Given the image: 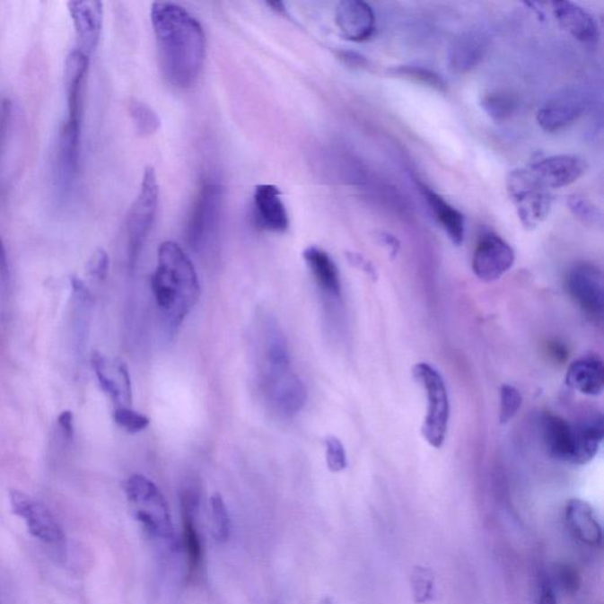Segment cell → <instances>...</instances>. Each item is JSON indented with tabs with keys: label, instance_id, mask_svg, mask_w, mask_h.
Segmentation results:
<instances>
[{
	"label": "cell",
	"instance_id": "obj_9",
	"mask_svg": "<svg viewBox=\"0 0 604 604\" xmlns=\"http://www.w3.org/2000/svg\"><path fill=\"white\" fill-rule=\"evenodd\" d=\"M201 489L197 483L187 484L179 495L181 504L183 549L186 553L188 575L197 580L205 568L204 538L198 527L200 512Z\"/></svg>",
	"mask_w": 604,
	"mask_h": 604
},
{
	"label": "cell",
	"instance_id": "obj_19",
	"mask_svg": "<svg viewBox=\"0 0 604 604\" xmlns=\"http://www.w3.org/2000/svg\"><path fill=\"white\" fill-rule=\"evenodd\" d=\"M92 363L93 372L103 391L118 407H122V400H125L129 407L133 397H131L130 374L126 363L116 362L115 366L110 369L107 358L99 351L93 352Z\"/></svg>",
	"mask_w": 604,
	"mask_h": 604
},
{
	"label": "cell",
	"instance_id": "obj_26",
	"mask_svg": "<svg viewBox=\"0 0 604 604\" xmlns=\"http://www.w3.org/2000/svg\"><path fill=\"white\" fill-rule=\"evenodd\" d=\"M419 188L431 212L436 217L442 230L448 234L450 240L457 246L461 245V242L464 241L465 234L464 216L461 215L459 210L448 204L441 195L431 190L430 188L424 185H419Z\"/></svg>",
	"mask_w": 604,
	"mask_h": 604
},
{
	"label": "cell",
	"instance_id": "obj_6",
	"mask_svg": "<svg viewBox=\"0 0 604 604\" xmlns=\"http://www.w3.org/2000/svg\"><path fill=\"white\" fill-rule=\"evenodd\" d=\"M159 197L160 187L156 172L153 168L146 167L144 179H142L140 193L135 198L127 213V254H129L131 266L136 262L148 239L149 232L152 231L157 206H159Z\"/></svg>",
	"mask_w": 604,
	"mask_h": 604
},
{
	"label": "cell",
	"instance_id": "obj_1",
	"mask_svg": "<svg viewBox=\"0 0 604 604\" xmlns=\"http://www.w3.org/2000/svg\"><path fill=\"white\" fill-rule=\"evenodd\" d=\"M152 24L161 69L175 88L195 84L204 67L206 36L200 22L174 3H153Z\"/></svg>",
	"mask_w": 604,
	"mask_h": 604
},
{
	"label": "cell",
	"instance_id": "obj_11",
	"mask_svg": "<svg viewBox=\"0 0 604 604\" xmlns=\"http://www.w3.org/2000/svg\"><path fill=\"white\" fill-rule=\"evenodd\" d=\"M565 287L570 298L594 320H601L604 310L603 276L591 262H577L566 274Z\"/></svg>",
	"mask_w": 604,
	"mask_h": 604
},
{
	"label": "cell",
	"instance_id": "obj_13",
	"mask_svg": "<svg viewBox=\"0 0 604 604\" xmlns=\"http://www.w3.org/2000/svg\"><path fill=\"white\" fill-rule=\"evenodd\" d=\"M588 97L579 90L569 89L547 101L538 112V123L547 133H556L572 126L587 111Z\"/></svg>",
	"mask_w": 604,
	"mask_h": 604
},
{
	"label": "cell",
	"instance_id": "obj_36",
	"mask_svg": "<svg viewBox=\"0 0 604 604\" xmlns=\"http://www.w3.org/2000/svg\"><path fill=\"white\" fill-rule=\"evenodd\" d=\"M412 589H414L416 602L429 601L433 591V577L430 570L420 568V566L415 569L414 575H412Z\"/></svg>",
	"mask_w": 604,
	"mask_h": 604
},
{
	"label": "cell",
	"instance_id": "obj_3",
	"mask_svg": "<svg viewBox=\"0 0 604 604\" xmlns=\"http://www.w3.org/2000/svg\"><path fill=\"white\" fill-rule=\"evenodd\" d=\"M543 442L554 460L584 465L594 460L603 439L601 416L569 423L560 416L547 414L542 418Z\"/></svg>",
	"mask_w": 604,
	"mask_h": 604
},
{
	"label": "cell",
	"instance_id": "obj_22",
	"mask_svg": "<svg viewBox=\"0 0 604 604\" xmlns=\"http://www.w3.org/2000/svg\"><path fill=\"white\" fill-rule=\"evenodd\" d=\"M487 40L482 33L468 31L453 39L449 50V66L456 74H467L483 61Z\"/></svg>",
	"mask_w": 604,
	"mask_h": 604
},
{
	"label": "cell",
	"instance_id": "obj_25",
	"mask_svg": "<svg viewBox=\"0 0 604 604\" xmlns=\"http://www.w3.org/2000/svg\"><path fill=\"white\" fill-rule=\"evenodd\" d=\"M303 260L312 272L314 279L317 280L319 287L326 294L339 299L341 296L340 274L337 271L336 262L318 246H311L303 250Z\"/></svg>",
	"mask_w": 604,
	"mask_h": 604
},
{
	"label": "cell",
	"instance_id": "obj_30",
	"mask_svg": "<svg viewBox=\"0 0 604 604\" xmlns=\"http://www.w3.org/2000/svg\"><path fill=\"white\" fill-rule=\"evenodd\" d=\"M212 534L217 542L224 543L231 536V517L226 503L220 494H214L209 500Z\"/></svg>",
	"mask_w": 604,
	"mask_h": 604
},
{
	"label": "cell",
	"instance_id": "obj_38",
	"mask_svg": "<svg viewBox=\"0 0 604 604\" xmlns=\"http://www.w3.org/2000/svg\"><path fill=\"white\" fill-rule=\"evenodd\" d=\"M109 255L104 249H96L90 257L86 264V271L93 279L102 281L107 277L109 272Z\"/></svg>",
	"mask_w": 604,
	"mask_h": 604
},
{
	"label": "cell",
	"instance_id": "obj_16",
	"mask_svg": "<svg viewBox=\"0 0 604 604\" xmlns=\"http://www.w3.org/2000/svg\"><path fill=\"white\" fill-rule=\"evenodd\" d=\"M336 22L341 35L352 42H365L375 30L372 7L362 0H344L337 4Z\"/></svg>",
	"mask_w": 604,
	"mask_h": 604
},
{
	"label": "cell",
	"instance_id": "obj_35",
	"mask_svg": "<svg viewBox=\"0 0 604 604\" xmlns=\"http://www.w3.org/2000/svg\"><path fill=\"white\" fill-rule=\"evenodd\" d=\"M326 460L332 472H341L347 468L346 450L339 438L328 436L325 439Z\"/></svg>",
	"mask_w": 604,
	"mask_h": 604
},
{
	"label": "cell",
	"instance_id": "obj_43",
	"mask_svg": "<svg viewBox=\"0 0 604 604\" xmlns=\"http://www.w3.org/2000/svg\"><path fill=\"white\" fill-rule=\"evenodd\" d=\"M0 274L4 276L9 274V262H7L6 250L2 239H0Z\"/></svg>",
	"mask_w": 604,
	"mask_h": 604
},
{
	"label": "cell",
	"instance_id": "obj_31",
	"mask_svg": "<svg viewBox=\"0 0 604 604\" xmlns=\"http://www.w3.org/2000/svg\"><path fill=\"white\" fill-rule=\"evenodd\" d=\"M129 112L137 133L142 136H149L160 129L161 119L159 115L149 105L141 101L133 100L129 104Z\"/></svg>",
	"mask_w": 604,
	"mask_h": 604
},
{
	"label": "cell",
	"instance_id": "obj_40",
	"mask_svg": "<svg viewBox=\"0 0 604 604\" xmlns=\"http://www.w3.org/2000/svg\"><path fill=\"white\" fill-rule=\"evenodd\" d=\"M339 58L343 59L347 66L355 67H367L370 64L363 56L354 51H339Z\"/></svg>",
	"mask_w": 604,
	"mask_h": 604
},
{
	"label": "cell",
	"instance_id": "obj_33",
	"mask_svg": "<svg viewBox=\"0 0 604 604\" xmlns=\"http://www.w3.org/2000/svg\"><path fill=\"white\" fill-rule=\"evenodd\" d=\"M114 419L122 429H125L130 433H141V431H144L150 424L149 417L140 414V412L133 410V408L127 407V405L116 407Z\"/></svg>",
	"mask_w": 604,
	"mask_h": 604
},
{
	"label": "cell",
	"instance_id": "obj_41",
	"mask_svg": "<svg viewBox=\"0 0 604 604\" xmlns=\"http://www.w3.org/2000/svg\"><path fill=\"white\" fill-rule=\"evenodd\" d=\"M347 258L348 261L355 266L356 268L362 269V271L365 272L367 276L373 277V279L377 277V276H375L373 266L371 265L370 261H367L365 258H363L362 255L350 253L347 254Z\"/></svg>",
	"mask_w": 604,
	"mask_h": 604
},
{
	"label": "cell",
	"instance_id": "obj_8",
	"mask_svg": "<svg viewBox=\"0 0 604 604\" xmlns=\"http://www.w3.org/2000/svg\"><path fill=\"white\" fill-rule=\"evenodd\" d=\"M223 188L215 183L202 187L188 224V243L197 253H204L219 235L223 213Z\"/></svg>",
	"mask_w": 604,
	"mask_h": 604
},
{
	"label": "cell",
	"instance_id": "obj_34",
	"mask_svg": "<svg viewBox=\"0 0 604 604\" xmlns=\"http://www.w3.org/2000/svg\"><path fill=\"white\" fill-rule=\"evenodd\" d=\"M521 395L512 385H503L500 390V423L510 422L521 407Z\"/></svg>",
	"mask_w": 604,
	"mask_h": 604
},
{
	"label": "cell",
	"instance_id": "obj_37",
	"mask_svg": "<svg viewBox=\"0 0 604 604\" xmlns=\"http://www.w3.org/2000/svg\"><path fill=\"white\" fill-rule=\"evenodd\" d=\"M555 577H556V582L565 592L569 594H573L579 591L581 585V579L579 573L575 568H573L572 565H561L556 568L555 572Z\"/></svg>",
	"mask_w": 604,
	"mask_h": 604
},
{
	"label": "cell",
	"instance_id": "obj_27",
	"mask_svg": "<svg viewBox=\"0 0 604 604\" xmlns=\"http://www.w3.org/2000/svg\"><path fill=\"white\" fill-rule=\"evenodd\" d=\"M80 137L81 118H66L59 136V157L66 175L73 172L77 166Z\"/></svg>",
	"mask_w": 604,
	"mask_h": 604
},
{
	"label": "cell",
	"instance_id": "obj_5",
	"mask_svg": "<svg viewBox=\"0 0 604 604\" xmlns=\"http://www.w3.org/2000/svg\"><path fill=\"white\" fill-rule=\"evenodd\" d=\"M414 377L425 391L427 410L422 425L424 439L433 448L441 449L448 433L450 403L444 379L434 367L419 363L414 367Z\"/></svg>",
	"mask_w": 604,
	"mask_h": 604
},
{
	"label": "cell",
	"instance_id": "obj_2",
	"mask_svg": "<svg viewBox=\"0 0 604 604\" xmlns=\"http://www.w3.org/2000/svg\"><path fill=\"white\" fill-rule=\"evenodd\" d=\"M152 291L157 307L171 329L182 324L200 299L197 273L178 243L166 241L160 246Z\"/></svg>",
	"mask_w": 604,
	"mask_h": 604
},
{
	"label": "cell",
	"instance_id": "obj_42",
	"mask_svg": "<svg viewBox=\"0 0 604 604\" xmlns=\"http://www.w3.org/2000/svg\"><path fill=\"white\" fill-rule=\"evenodd\" d=\"M538 604H557L556 595L549 581H544L542 584Z\"/></svg>",
	"mask_w": 604,
	"mask_h": 604
},
{
	"label": "cell",
	"instance_id": "obj_32",
	"mask_svg": "<svg viewBox=\"0 0 604 604\" xmlns=\"http://www.w3.org/2000/svg\"><path fill=\"white\" fill-rule=\"evenodd\" d=\"M568 207L573 215L587 226H595L601 221V212L583 195H572L568 197Z\"/></svg>",
	"mask_w": 604,
	"mask_h": 604
},
{
	"label": "cell",
	"instance_id": "obj_7",
	"mask_svg": "<svg viewBox=\"0 0 604 604\" xmlns=\"http://www.w3.org/2000/svg\"><path fill=\"white\" fill-rule=\"evenodd\" d=\"M506 188L524 227L529 230L538 227L549 215L553 201L549 189L536 179L530 169L510 172Z\"/></svg>",
	"mask_w": 604,
	"mask_h": 604
},
{
	"label": "cell",
	"instance_id": "obj_14",
	"mask_svg": "<svg viewBox=\"0 0 604 604\" xmlns=\"http://www.w3.org/2000/svg\"><path fill=\"white\" fill-rule=\"evenodd\" d=\"M262 388L274 410L284 417H293L305 407L307 391L298 374L288 372L262 381Z\"/></svg>",
	"mask_w": 604,
	"mask_h": 604
},
{
	"label": "cell",
	"instance_id": "obj_21",
	"mask_svg": "<svg viewBox=\"0 0 604 604\" xmlns=\"http://www.w3.org/2000/svg\"><path fill=\"white\" fill-rule=\"evenodd\" d=\"M553 7L555 17L573 39L585 44L598 42L600 39L598 22L587 10L570 2H555Z\"/></svg>",
	"mask_w": 604,
	"mask_h": 604
},
{
	"label": "cell",
	"instance_id": "obj_18",
	"mask_svg": "<svg viewBox=\"0 0 604 604\" xmlns=\"http://www.w3.org/2000/svg\"><path fill=\"white\" fill-rule=\"evenodd\" d=\"M74 29L80 39V50L92 54L99 43L103 24V5L96 0L67 4Z\"/></svg>",
	"mask_w": 604,
	"mask_h": 604
},
{
	"label": "cell",
	"instance_id": "obj_28",
	"mask_svg": "<svg viewBox=\"0 0 604 604\" xmlns=\"http://www.w3.org/2000/svg\"><path fill=\"white\" fill-rule=\"evenodd\" d=\"M480 105L494 121L504 122L515 114L519 104L509 92H491L483 96Z\"/></svg>",
	"mask_w": 604,
	"mask_h": 604
},
{
	"label": "cell",
	"instance_id": "obj_10",
	"mask_svg": "<svg viewBox=\"0 0 604 604\" xmlns=\"http://www.w3.org/2000/svg\"><path fill=\"white\" fill-rule=\"evenodd\" d=\"M10 504L14 515L24 521L32 538L50 546L66 541L61 524L42 502L21 490H11Z\"/></svg>",
	"mask_w": 604,
	"mask_h": 604
},
{
	"label": "cell",
	"instance_id": "obj_39",
	"mask_svg": "<svg viewBox=\"0 0 604 604\" xmlns=\"http://www.w3.org/2000/svg\"><path fill=\"white\" fill-rule=\"evenodd\" d=\"M58 424L63 431L64 436L67 439H73L74 433L73 412L69 410L63 411L62 414L59 415Z\"/></svg>",
	"mask_w": 604,
	"mask_h": 604
},
{
	"label": "cell",
	"instance_id": "obj_12",
	"mask_svg": "<svg viewBox=\"0 0 604 604\" xmlns=\"http://www.w3.org/2000/svg\"><path fill=\"white\" fill-rule=\"evenodd\" d=\"M515 262V251L496 234H486L479 240L472 258V271L479 280L493 283L500 279Z\"/></svg>",
	"mask_w": 604,
	"mask_h": 604
},
{
	"label": "cell",
	"instance_id": "obj_23",
	"mask_svg": "<svg viewBox=\"0 0 604 604\" xmlns=\"http://www.w3.org/2000/svg\"><path fill=\"white\" fill-rule=\"evenodd\" d=\"M565 384L585 396L601 395L604 388V367L598 356H583L566 371Z\"/></svg>",
	"mask_w": 604,
	"mask_h": 604
},
{
	"label": "cell",
	"instance_id": "obj_44",
	"mask_svg": "<svg viewBox=\"0 0 604 604\" xmlns=\"http://www.w3.org/2000/svg\"><path fill=\"white\" fill-rule=\"evenodd\" d=\"M318 604H333V603H332V600H331V599H329V598H324V599H322L321 601L319 602Z\"/></svg>",
	"mask_w": 604,
	"mask_h": 604
},
{
	"label": "cell",
	"instance_id": "obj_20",
	"mask_svg": "<svg viewBox=\"0 0 604 604\" xmlns=\"http://www.w3.org/2000/svg\"><path fill=\"white\" fill-rule=\"evenodd\" d=\"M255 215L265 230L284 232L290 227V219L280 190L273 185H260L254 191Z\"/></svg>",
	"mask_w": 604,
	"mask_h": 604
},
{
	"label": "cell",
	"instance_id": "obj_4",
	"mask_svg": "<svg viewBox=\"0 0 604 604\" xmlns=\"http://www.w3.org/2000/svg\"><path fill=\"white\" fill-rule=\"evenodd\" d=\"M125 493L135 519L152 541L164 549L176 547V534L166 498L159 486L144 475L130 476L125 482Z\"/></svg>",
	"mask_w": 604,
	"mask_h": 604
},
{
	"label": "cell",
	"instance_id": "obj_24",
	"mask_svg": "<svg viewBox=\"0 0 604 604\" xmlns=\"http://www.w3.org/2000/svg\"><path fill=\"white\" fill-rule=\"evenodd\" d=\"M89 67V55L76 48L67 55L64 66V84L67 96V118H81V92L86 71Z\"/></svg>",
	"mask_w": 604,
	"mask_h": 604
},
{
	"label": "cell",
	"instance_id": "obj_17",
	"mask_svg": "<svg viewBox=\"0 0 604 604\" xmlns=\"http://www.w3.org/2000/svg\"><path fill=\"white\" fill-rule=\"evenodd\" d=\"M565 521L570 534L585 546L601 547L603 532L595 510L589 503L573 498L566 502Z\"/></svg>",
	"mask_w": 604,
	"mask_h": 604
},
{
	"label": "cell",
	"instance_id": "obj_15",
	"mask_svg": "<svg viewBox=\"0 0 604 604\" xmlns=\"http://www.w3.org/2000/svg\"><path fill=\"white\" fill-rule=\"evenodd\" d=\"M530 171L547 189H556L576 182L587 171V163L579 156L555 155L538 161Z\"/></svg>",
	"mask_w": 604,
	"mask_h": 604
},
{
	"label": "cell",
	"instance_id": "obj_29",
	"mask_svg": "<svg viewBox=\"0 0 604 604\" xmlns=\"http://www.w3.org/2000/svg\"><path fill=\"white\" fill-rule=\"evenodd\" d=\"M389 74L398 78H404L416 83H420L429 88L437 90V92H445L446 83L434 71L426 69L418 66H399L391 67L388 71Z\"/></svg>",
	"mask_w": 604,
	"mask_h": 604
}]
</instances>
